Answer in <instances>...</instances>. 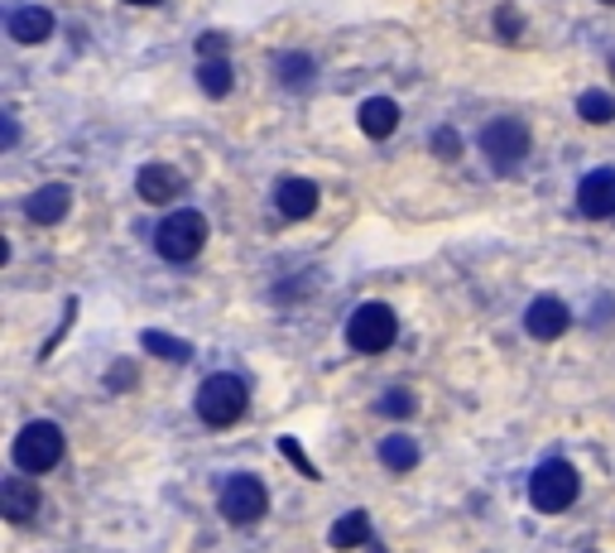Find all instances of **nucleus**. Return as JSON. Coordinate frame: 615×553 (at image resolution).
I'll list each match as a JSON object with an SVG mask.
<instances>
[{
	"instance_id": "obj_19",
	"label": "nucleus",
	"mask_w": 615,
	"mask_h": 553,
	"mask_svg": "<svg viewBox=\"0 0 615 553\" xmlns=\"http://www.w3.org/2000/svg\"><path fill=\"white\" fill-rule=\"evenodd\" d=\"M274 73H280V83H284L288 91H308L312 77H318V63H312L308 53H284Z\"/></svg>"
},
{
	"instance_id": "obj_8",
	"label": "nucleus",
	"mask_w": 615,
	"mask_h": 553,
	"mask_svg": "<svg viewBox=\"0 0 615 553\" xmlns=\"http://www.w3.org/2000/svg\"><path fill=\"white\" fill-rule=\"evenodd\" d=\"M567 328H573V308H567L558 294H539L525 308V332L533 342H558Z\"/></svg>"
},
{
	"instance_id": "obj_22",
	"label": "nucleus",
	"mask_w": 615,
	"mask_h": 553,
	"mask_svg": "<svg viewBox=\"0 0 615 553\" xmlns=\"http://www.w3.org/2000/svg\"><path fill=\"white\" fill-rule=\"evenodd\" d=\"M376 409L385 414V419H409V414L419 409V400H414V390H399V385H394V390H385V395L376 400Z\"/></svg>"
},
{
	"instance_id": "obj_9",
	"label": "nucleus",
	"mask_w": 615,
	"mask_h": 553,
	"mask_svg": "<svg viewBox=\"0 0 615 553\" xmlns=\"http://www.w3.org/2000/svg\"><path fill=\"white\" fill-rule=\"evenodd\" d=\"M577 212L601 222V217H615V169H591V174L577 183Z\"/></svg>"
},
{
	"instance_id": "obj_16",
	"label": "nucleus",
	"mask_w": 615,
	"mask_h": 553,
	"mask_svg": "<svg viewBox=\"0 0 615 553\" xmlns=\"http://www.w3.org/2000/svg\"><path fill=\"white\" fill-rule=\"evenodd\" d=\"M328 544H332V549H361V544H370V515H366V511L342 515V520L332 525Z\"/></svg>"
},
{
	"instance_id": "obj_10",
	"label": "nucleus",
	"mask_w": 615,
	"mask_h": 553,
	"mask_svg": "<svg viewBox=\"0 0 615 553\" xmlns=\"http://www.w3.org/2000/svg\"><path fill=\"white\" fill-rule=\"evenodd\" d=\"M318 183L312 179H280V188H274V207H280V217L288 222H304V217L318 212Z\"/></svg>"
},
{
	"instance_id": "obj_4",
	"label": "nucleus",
	"mask_w": 615,
	"mask_h": 553,
	"mask_svg": "<svg viewBox=\"0 0 615 553\" xmlns=\"http://www.w3.org/2000/svg\"><path fill=\"white\" fill-rule=\"evenodd\" d=\"M577 491H582V477H577V467L563 463V457L543 463L529 477V501H533V511L539 515H563L567 505L577 501Z\"/></svg>"
},
{
	"instance_id": "obj_7",
	"label": "nucleus",
	"mask_w": 615,
	"mask_h": 553,
	"mask_svg": "<svg viewBox=\"0 0 615 553\" xmlns=\"http://www.w3.org/2000/svg\"><path fill=\"white\" fill-rule=\"evenodd\" d=\"M217 511H222V520H231V525H255V520H265V511H270V491H265L260 477L241 471V477H231L222 487Z\"/></svg>"
},
{
	"instance_id": "obj_18",
	"label": "nucleus",
	"mask_w": 615,
	"mask_h": 553,
	"mask_svg": "<svg viewBox=\"0 0 615 553\" xmlns=\"http://www.w3.org/2000/svg\"><path fill=\"white\" fill-rule=\"evenodd\" d=\"M380 463L390 471H414L419 467V443H414L409 433H390L385 443H380Z\"/></svg>"
},
{
	"instance_id": "obj_11",
	"label": "nucleus",
	"mask_w": 615,
	"mask_h": 553,
	"mask_svg": "<svg viewBox=\"0 0 615 553\" xmlns=\"http://www.w3.org/2000/svg\"><path fill=\"white\" fill-rule=\"evenodd\" d=\"M67 207H73V188H67V183H44L39 193L25 198V217L39 226H53L67 217Z\"/></svg>"
},
{
	"instance_id": "obj_2",
	"label": "nucleus",
	"mask_w": 615,
	"mask_h": 553,
	"mask_svg": "<svg viewBox=\"0 0 615 553\" xmlns=\"http://www.w3.org/2000/svg\"><path fill=\"white\" fill-rule=\"evenodd\" d=\"M155 246H159V256H164L169 265H193L197 256H202V246H207V217L197 212V207H183V212L164 217L159 232H155Z\"/></svg>"
},
{
	"instance_id": "obj_3",
	"label": "nucleus",
	"mask_w": 615,
	"mask_h": 553,
	"mask_svg": "<svg viewBox=\"0 0 615 553\" xmlns=\"http://www.w3.org/2000/svg\"><path fill=\"white\" fill-rule=\"evenodd\" d=\"M63 433H58V423L39 419V423H25V429L15 433V447H10V457H15V467L25 471V477H39V471H53L63 463Z\"/></svg>"
},
{
	"instance_id": "obj_24",
	"label": "nucleus",
	"mask_w": 615,
	"mask_h": 553,
	"mask_svg": "<svg viewBox=\"0 0 615 553\" xmlns=\"http://www.w3.org/2000/svg\"><path fill=\"white\" fill-rule=\"evenodd\" d=\"M433 155H438V159H457V155H462V135L452 131V125L433 131Z\"/></svg>"
},
{
	"instance_id": "obj_21",
	"label": "nucleus",
	"mask_w": 615,
	"mask_h": 553,
	"mask_svg": "<svg viewBox=\"0 0 615 553\" xmlns=\"http://www.w3.org/2000/svg\"><path fill=\"white\" fill-rule=\"evenodd\" d=\"M577 116H582L587 125H611L615 121V97L611 91H601V87H591L577 97Z\"/></svg>"
},
{
	"instance_id": "obj_26",
	"label": "nucleus",
	"mask_w": 615,
	"mask_h": 553,
	"mask_svg": "<svg viewBox=\"0 0 615 553\" xmlns=\"http://www.w3.org/2000/svg\"><path fill=\"white\" fill-rule=\"evenodd\" d=\"M226 49H231L226 34H202V39H197V53H202V59H222Z\"/></svg>"
},
{
	"instance_id": "obj_1",
	"label": "nucleus",
	"mask_w": 615,
	"mask_h": 553,
	"mask_svg": "<svg viewBox=\"0 0 615 553\" xmlns=\"http://www.w3.org/2000/svg\"><path fill=\"white\" fill-rule=\"evenodd\" d=\"M246 405H250L246 380L231 376V371L207 376L202 390H197V414H202V423H212V429H231L236 419H246Z\"/></svg>"
},
{
	"instance_id": "obj_13",
	"label": "nucleus",
	"mask_w": 615,
	"mask_h": 553,
	"mask_svg": "<svg viewBox=\"0 0 615 553\" xmlns=\"http://www.w3.org/2000/svg\"><path fill=\"white\" fill-rule=\"evenodd\" d=\"M0 515H5L10 525H29L34 515H39V491H34L25 477H5L0 481Z\"/></svg>"
},
{
	"instance_id": "obj_6",
	"label": "nucleus",
	"mask_w": 615,
	"mask_h": 553,
	"mask_svg": "<svg viewBox=\"0 0 615 553\" xmlns=\"http://www.w3.org/2000/svg\"><path fill=\"white\" fill-rule=\"evenodd\" d=\"M529 125L515 121V116H501V121H485L481 131V155L491 159V169H501V174H509V169H519L529 159Z\"/></svg>"
},
{
	"instance_id": "obj_25",
	"label": "nucleus",
	"mask_w": 615,
	"mask_h": 553,
	"mask_svg": "<svg viewBox=\"0 0 615 553\" xmlns=\"http://www.w3.org/2000/svg\"><path fill=\"white\" fill-rule=\"evenodd\" d=\"M280 453H284V457H288V463H294L298 471H308V477H318V467L308 463V457H304V447H298L294 438H280Z\"/></svg>"
},
{
	"instance_id": "obj_20",
	"label": "nucleus",
	"mask_w": 615,
	"mask_h": 553,
	"mask_svg": "<svg viewBox=\"0 0 615 553\" xmlns=\"http://www.w3.org/2000/svg\"><path fill=\"white\" fill-rule=\"evenodd\" d=\"M140 342H145L149 356H159V361H188V356H193V342L173 337V332H159V328L140 332Z\"/></svg>"
},
{
	"instance_id": "obj_12",
	"label": "nucleus",
	"mask_w": 615,
	"mask_h": 553,
	"mask_svg": "<svg viewBox=\"0 0 615 553\" xmlns=\"http://www.w3.org/2000/svg\"><path fill=\"white\" fill-rule=\"evenodd\" d=\"M135 193H140L145 202L164 207V202H173L183 193V174L173 164H145L140 174H135Z\"/></svg>"
},
{
	"instance_id": "obj_29",
	"label": "nucleus",
	"mask_w": 615,
	"mask_h": 553,
	"mask_svg": "<svg viewBox=\"0 0 615 553\" xmlns=\"http://www.w3.org/2000/svg\"><path fill=\"white\" fill-rule=\"evenodd\" d=\"M125 5H159V0H125Z\"/></svg>"
},
{
	"instance_id": "obj_31",
	"label": "nucleus",
	"mask_w": 615,
	"mask_h": 553,
	"mask_svg": "<svg viewBox=\"0 0 615 553\" xmlns=\"http://www.w3.org/2000/svg\"><path fill=\"white\" fill-rule=\"evenodd\" d=\"M611 73H615V59H611Z\"/></svg>"
},
{
	"instance_id": "obj_27",
	"label": "nucleus",
	"mask_w": 615,
	"mask_h": 553,
	"mask_svg": "<svg viewBox=\"0 0 615 553\" xmlns=\"http://www.w3.org/2000/svg\"><path fill=\"white\" fill-rule=\"evenodd\" d=\"M107 385H111V390H131V385H135V366H131V361H115L111 371H107Z\"/></svg>"
},
{
	"instance_id": "obj_15",
	"label": "nucleus",
	"mask_w": 615,
	"mask_h": 553,
	"mask_svg": "<svg viewBox=\"0 0 615 553\" xmlns=\"http://www.w3.org/2000/svg\"><path fill=\"white\" fill-rule=\"evenodd\" d=\"M361 131L370 140H390V135L399 131V107H394L390 97H370L361 107Z\"/></svg>"
},
{
	"instance_id": "obj_14",
	"label": "nucleus",
	"mask_w": 615,
	"mask_h": 553,
	"mask_svg": "<svg viewBox=\"0 0 615 553\" xmlns=\"http://www.w3.org/2000/svg\"><path fill=\"white\" fill-rule=\"evenodd\" d=\"M5 29H10V39H15V44H44V39L53 34V10H44V5H20V10H10Z\"/></svg>"
},
{
	"instance_id": "obj_30",
	"label": "nucleus",
	"mask_w": 615,
	"mask_h": 553,
	"mask_svg": "<svg viewBox=\"0 0 615 553\" xmlns=\"http://www.w3.org/2000/svg\"><path fill=\"white\" fill-rule=\"evenodd\" d=\"M601 5H615V0H601Z\"/></svg>"
},
{
	"instance_id": "obj_23",
	"label": "nucleus",
	"mask_w": 615,
	"mask_h": 553,
	"mask_svg": "<svg viewBox=\"0 0 615 553\" xmlns=\"http://www.w3.org/2000/svg\"><path fill=\"white\" fill-rule=\"evenodd\" d=\"M519 29H525V15H519L515 5L495 10V34H501V39H519Z\"/></svg>"
},
{
	"instance_id": "obj_17",
	"label": "nucleus",
	"mask_w": 615,
	"mask_h": 553,
	"mask_svg": "<svg viewBox=\"0 0 615 553\" xmlns=\"http://www.w3.org/2000/svg\"><path fill=\"white\" fill-rule=\"evenodd\" d=\"M197 87H202L207 97H231V87H236L231 59H202L197 63Z\"/></svg>"
},
{
	"instance_id": "obj_28",
	"label": "nucleus",
	"mask_w": 615,
	"mask_h": 553,
	"mask_svg": "<svg viewBox=\"0 0 615 553\" xmlns=\"http://www.w3.org/2000/svg\"><path fill=\"white\" fill-rule=\"evenodd\" d=\"M15 140H20V125H15V116H0V149H15Z\"/></svg>"
},
{
	"instance_id": "obj_5",
	"label": "nucleus",
	"mask_w": 615,
	"mask_h": 553,
	"mask_svg": "<svg viewBox=\"0 0 615 553\" xmlns=\"http://www.w3.org/2000/svg\"><path fill=\"white\" fill-rule=\"evenodd\" d=\"M394 337H399V318H394L390 304H361L346 322V342H352L361 356H380L394 347Z\"/></svg>"
}]
</instances>
